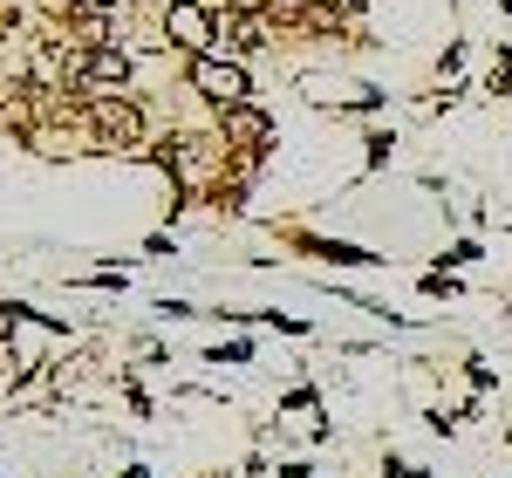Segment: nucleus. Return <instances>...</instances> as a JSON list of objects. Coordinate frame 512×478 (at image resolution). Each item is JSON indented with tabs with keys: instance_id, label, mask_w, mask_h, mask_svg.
<instances>
[{
	"instance_id": "1",
	"label": "nucleus",
	"mask_w": 512,
	"mask_h": 478,
	"mask_svg": "<svg viewBox=\"0 0 512 478\" xmlns=\"http://www.w3.org/2000/svg\"><path fill=\"white\" fill-rule=\"evenodd\" d=\"M82 123H89V137L110 144V151H137V144H144V110H137L130 96H89V103H82Z\"/></svg>"
},
{
	"instance_id": "2",
	"label": "nucleus",
	"mask_w": 512,
	"mask_h": 478,
	"mask_svg": "<svg viewBox=\"0 0 512 478\" xmlns=\"http://www.w3.org/2000/svg\"><path fill=\"white\" fill-rule=\"evenodd\" d=\"M192 89L205 96V103H219V110H239V103L253 96L246 69H239V62H226V55H192Z\"/></svg>"
},
{
	"instance_id": "3",
	"label": "nucleus",
	"mask_w": 512,
	"mask_h": 478,
	"mask_svg": "<svg viewBox=\"0 0 512 478\" xmlns=\"http://www.w3.org/2000/svg\"><path fill=\"white\" fill-rule=\"evenodd\" d=\"M164 41L205 55L219 41V7H205V0H164Z\"/></svg>"
},
{
	"instance_id": "4",
	"label": "nucleus",
	"mask_w": 512,
	"mask_h": 478,
	"mask_svg": "<svg viewBox=\"0 0 512 478\" xmlns=\"http://www.w3.org/2000/svg\"><path fill=\"white\" fill-rule=\"evenodd\" d=\"M219 137H226V144H246V151H253V144L267 137V117H260L253 103H239V110H219Z\"/></svg>"
},
{
	"instance_id": "5",
	"label": "nucleus",
	"mask_w": 512,
	"mask_h": 478,
	"mask_svg": "<svg viewBox=\"0 0 512 478\" xmlns=\"http://www.w3.org/2000/svg\"><path fill=\"white\" fill-rule=\"evenodd\" d=\"M472 260H478V239H458V246L444 253V267H472Z\"/></svg>"
},
{
	"instance_id": "6",
	"label": "nucleus",
	"mask_w": 512,
	"mask_h": 478,
	"mask_svg": "<svg viewBox=\"0 0 512 478\" xmlns=\"http://www.w3.org/2000/svg\"><path fill=\"white\" fill-rule=\"evenodd\" d=\"M205 362H253V349H246V342H233V349H212Z\"/></svg>"
},
{
	"instance_id": "7",
	"label": "nucleus",
	"mask_w": 512,
	"mask_h": 478,
	"mask_svg": "<svg viewBox=\"0 0 512 478\" xmlns=\"http://www.w3.org/2000/svg\"><path fill=\"white\" fill-rule=\"evenodd\" d=\"M383 472H390V478H431V472H424V465H403V458H390Z\"/></svg>"
},
{
	"instance_id": "8",
	"label": "nucleus",
	"mask_w": 512,
	"mask_h": 478,
	"mask_svg": "<svg viewBox=\"0 0 512 478\" xmlns=\"http://www.w3.org/2000/svg\"><path fill=\"white\" fill-rule=\"evenodd\" d=\"M55 14H89V0H48Z\"/></svg>"
}]
</instances>
